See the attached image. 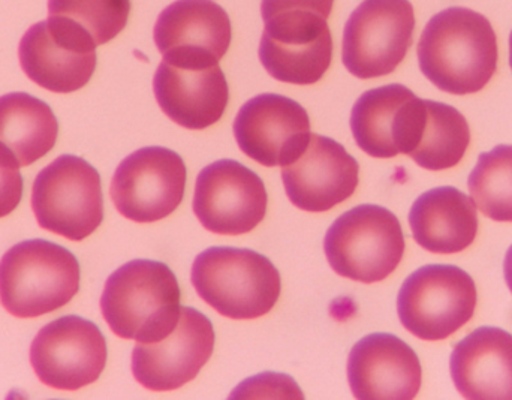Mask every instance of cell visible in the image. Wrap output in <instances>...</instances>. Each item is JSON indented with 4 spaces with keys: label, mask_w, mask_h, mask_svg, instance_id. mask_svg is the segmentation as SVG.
<instances>
[{
    "label": "cell",
    "mask_w": 512,
    "mask_h": 400,
    "mask_svg": "<svg viewBox=\"0 0 512 400\" xmlns=\"http://www.w3.org/2000/svg\"><path fill=\"white\" fill-rule=\"evenodd\" d=\"M161 110L177 125L203 131L228 107L230 87L219 60L191 54H165L153 78Z\"/></svg>",
    "instance_id": "obj_9"
},
{
    "label": "cell",
    "mask_w": 512,
    "mask_h": 400,
    "mask_svg": "<svg viewBox=\"0 0 512 400\" xmlns=\"http://www.w3.org/2000/svg\"><path fill=\"white\" fill-rule=\"evenodd\" d=\"M334 0H262V44L313 45L333 41L328 17Z\"/></svg>",
    "instance_id": "obj_23"
},
{
    "label": "cell",
    "mask_w": 512,
    "mask_h": 400,
    "mask_svg": "<svg viewBox=\"0 0 512 400\" xmlns=\"http://www.w3.org/2000/svg\"><path fill=\"white\" fill-rule=\"evenodd\" d=\"M92 36L72 21L48 17L27 29L18 47L24 74L54 93L83 89L96 69Z\"/></svg>",
    "instance_id": "obj_10"
},
{
    "label": "cell",
    "mask_w": 512,
    "mask_h": 400,
    "mask_svg": "<svg viewBox=\"0 0 512 400\" xmlns=\"http://www.w3.org/2000/svg\"><path fill=\"white\" fill-rule=\"evenodd\" d=\"M107 357V341L99 327L77 315H66L42 327L30 347L36 377L63 392H75L98 381Z\"/></svg>",
    "instance_id": "obj_12"
},
{
    "label": "cell",
    "mask_w": 512,
    "mask_h": 400,
    "mask_svg": "<svg viewBox=\"0 0 512 400\" xmlns=\"http://www.w3.org/2000/svg\"><path fill=\"white\" fill-rule=\"evenodd\" d=\"M212 321L194 308H182L179 323L158 342H137L132 353L135 380L152 392H171L197 378L215 350Z\"/></svg>",
    "instance_id": "obj_14"
},
{
    "label": "cell",
    "mask_w": 512,
    "mask_h": 400,
    "mask_svg": "<svg viewBox=\"0 0 512 400\" xmlns=\"http://www.w3.org/2000/svg\"><path fill=\"white\" fill-rule=\"evenodd\" d=\"M504 275L505 282H507L508 288L512 293V245L508 249L507 255H505L504 261Z\"/></svg>",
    "instance_id": "obj_28"
},
{
    "label": "cell",
    "mask_w": 512,
    "mask_h": 400,
    "mask_svg": "<svg viewBox=\"0 0 512 400\" xmlns=\"http://www.w3.org/2000/svg\"><path fill=\"white\" fill-rule=\"evenodd\" d=\"M477 302V287L469 273L450 264H429L403 282L397 312L412 335L442 341L472 320Z\"/></svg>",
    "instance_id": "obj_7"
},
{
    "label": "cell",
    "mask_w": 512,
    "mask_h": 400,
    "mask_svg": "<svg viewBox=\"0 0 512 400\" xmlns=\"http://www.w3.org/2000/svg\"><path fill=\"white\" fill-rule=\"evenodd\" d=\"M32 209L39 227L81 242L104 221L101 176L83 158L59 156L36 176Z\"/></svg>",
    "instance_id": "obj_6"
},
{
    "label": "cell",
    "mask_w": 512,
    "mask_h": 400,
    "mask_svg": "<svg viewBox=\"0 0 512 400\" xmlns=\"http://www.w3.org/2000/svg\"><path fill=\"white\" fill-rule=\"evenodd\" d=\"M409 225L421 248L433 254H457L477 237V206L453 186L430 189L412 204Z\"/></svg>",
    "instance_id": "obj_20"
},
{
    "label": "cell",
    "mask_w": 512,
    "mask_h": 400,
    "mask_svg": "<svg viewBox=\"0 0 512 400\" xmlns=\"http://www.w3.org/2000/svg\"><path fill=\"white\" fill-rule=\"evenodd\" d=\"M415 93L402 84H388L367 90L355 102L351 129L355 143L373 158L399 155L400 129L409 101Z\"/></svg>",
    "instance_id": "obj_22"
},
{
    "label": "cell",
    "mask_w": 512,
    "mask_h": 400,
    "mask_svg": "<svg viewBox=\"0 0 512 400\" xmlns=\"http://www.w3.org/2000/svg\"><path fill=\"white\" fill-rule=\"evenodd\" d=\"M307 111L294 99L262 93L249 99L234 120L240 150L264 167H286L310 140Z\"/></svg>",
    "instance_id": "obj_15"
},
{
    "label": "cell",
    "mask_w": 512,
    "mask_h": 400,
    "mask_svg": "<svg viewBox=\"0 0 512 400\" xmlns=\"http://www.w3.org/2000/svg\"><path fill=\"white\" fill-rule=\"evenodd\" d=\"M424 105L423 125L409 156L430 171L456 167L471 144L468 120L451 105L427 99H424Z\"/></svg>",
    "instance_id": "obj_24"
},
{
    "label": "cell",
    "mask_w": 512,
    "mask_h": 400,
    "mask_svg": "<svg viewBox=\"0 0 512 400\" xmlns=\"http://www.w3.org/2000/svg\"><path fill=\"white\" fill-rule=\"evenodd\" d=\"M182 156L167 147H143L126 156L111 180V198L120 215L138 224L170 216L186 188Z\"/></svg>",
    "instance_id": "obj_11"
},
{
    "label": "cell",
    "mask_w": 512,
    "mask_h": 400,
    "mask_svg": "<svg viewBox=\"0 0 512 400\" xmlns=\"http://www.w3.org/2000/svg\"><path fill=\"white\" fill-rule=\"evenodd\" d=\"M131 0H48V17L83 27L96 45L113 41L128 24Z\"/></svg>",
    "instance_id": "obj_26"
},
{
    "label": "cell",
    "mask_w": 512,
    "mask_h": 400,
    "mask_svg": "<svg viewBox=\"0 0 512 400\" xmlns=\"http://www.w3.org/2000/svg\"><path fill=\"white\" fill-rule=\"evenodd\" d=\"M324 249L337 275L375 284L399 267L405 254V236L393 212L376 204H361L328 228Z\"/></svg>",
    "instance_id": "obj_5"
},
{
    "label": "cell",
    "mask_w": 512,
    "mask_h": 400,
    "mask_svg": "<svg viewBox=\"0 0 512 400\" xmlns=\"http://www.w3.org/2000/svg\"><path fill=\"white\" fill-rule=\"evenodd\" d=\"M510 65L512 69V32H511V38H510Z\"/></svg>",
    "instance_id": "obj_29"
},
{
    "label": "cell",
    "mask_w": 512,
    "mask_h": 400,
    "mask_svg": "<svg viewBox=\"0 0 512 400\" xmlns=\"http://www.w3.org/2000/svg\"><path fill=\"white\" fill-rule=\"evenodd\" d=\"M421 72L442 92L471 95L498 69V38L480 12L454 6L430 18L418 42Z\"/></svg>",
    "instance_id": "obj_1"
},
{
    "label": "cell",
    "mask_w": 512,
    "mask_h": 400,
    "mask_svg": "<svg viewBox=\"0 0 512 400\" xmlns=\"http://www.w3.org/2000/svg\"><path fill=\"white\" fill-rule=\"evenodd\" d=\"M414 30L409 0H364L343 30V65L361 80L391 74L405 60Z\"/></svg>",
    "instance_id": "obj_8"
},
{
    "label": "cell",
    "mask_w": 512,
    "mask_h": 400,
    "mask_svg": "<svg viewBox=\"0 0 512 400\" xmlns=\"http://www.w3.org/2000/svg\"><path fill=\"white\" fill-rule=\"evenodd\" d=\"M451 378L469 400H512V335L480 327L451 353Z\"/></svg>",
    "instance_id": "obj_18"
},
{
    "label": "cell",
    "mask_w": 512,
    "mask_h": 400,
    "mask_svg": "<svg viewBox=\"0 0 512 400\" xmlns=\"http://www.w3.org/2000/svg\"><path fill=\"white\" fill-rule=\"evenodd\" d=\"M182 293L165 263L134 260L105 282L101 311L113 333L141 344L158 342L179 323Z\"/></svg>",
    "instance_id": "obj_2"
},
{
    "label": "cell",
    "mask_w": 512,
    "mask_h": 400,
    "mask_svg": "<svg viewBox=\"0 0 512 400\" xmlns=\"http://www.w3.org/2000/svg\"><path fill=\"white\" fill-rule=\"evenodd\" d=\"M352 395L360 400H411L423 381L417 353L388 333L364 336L348 360Z\"/></svg>",
    "instance_id": "obj_17"
},
{
    "label": "cell",
    "mask_w": 512,
    "mask_h": 400,
    "mask_svg": "<svg viewBox=\"0 0 512 400\" xmlns=\"http://www.w3.org/2000/svg\"><path fill=\"white\" fill-rule=\"evenodd\" d=\"M261 177L233 159L203 168L195 183L194 212L204 228L222 236L251 233L267 213Z\"/></svg>",
    "instance_id": "obj_13"
},
{
    "label": "cell",
    "mask_w": 512,
    "mask_h": 400,
    "mask_svg": "<svg viewBox=\"0 0 512 400\" xmlns=\"http://www.w3.org/2000/svg\"><path fill=\"white\" fill-rule=\"evenodd\" d=\"M162 54H194L221 60L233 39L225 9L215 0H176L159 14L153 30Z\"/></svg>",
    "instance_id": "obj_19"
},
{
    "label": "cell",
    "mask_w": 512,
    "mask_h": 400,
    "mask_svg": "<svg viewBox=\"0 0 512 400\" xmlns=\"http://www.w3.org/2000/svg\"><path fill=\"white\" fill-rule=\"evenodd\" d=\"M282 179L295 207L310 213L328 212L354 195L360 165L333 138L312 134L304 152L283 167Z\"/></svg>",
    "instance_id": "obj_16"
},
{
    "label": "cell",
    "mask_w": 512,
    "mask_h": 400,
    "mask_svg": "<svg viewBox=\"0 0 512 400\" xmlns=\"http://www.w3.org/2000/svg\"><path fill=\"white\" fill-rule=\"evenodd\" d=\"M198 296L231 320H256L276 306L282 290L279 270L252 249L215 246L192 266Z\"/></svg>",
    "instance_id": "obj_4"
},
{
    "label": "cell",
    "mask_w": 512,
    "mask_h": 400,
    "mask_svg": "<svg viewBox=\"0 0 512 400\" xmlns=\"http://www.w3.org/2000/svg\"><path fill=\"white\" fill-rule=\"evenodd\" d=\"M80 278L71 251L44 239L24 240L0 260V303L14 317H42L77 296Z\"/></svg>",
    "instance_id": "obj_3"
},
{
    "label": "cell",
    "mask_w": 512,
    "mask_h": 400,
    "mask_svg": "<svg viewBox=\"0 0 512 400\" xmlns=\"http://www.w3.org/2000/svg\"><path fill=\"white\" fill-rule=\"evenodd\" d=\"M59 122L47 102L14 92L0 96V143L20 167H29L53 150Z\"/></svg>",
    "instance_id": "obj_21"
},
{
    "label": "cell",
    "mask_w": 512,
    "mask_h": 400,
    "mask_svg": "<svg viewBox=\"0 0 512 400\" xmlns=\"http://www.w3.org/2000/svg\"><path fill=\"white\" fill-rule=\"evenodd\" d=\"M20 165L8 147L0 143V218L11 215L23 198Z\"/></svg>",
    "instance_id": "obj_27"
},
{
    "label": "cell",
    "mask_w": 512,
    "mask_h": 400,
    "mask_svg": "<svg viewBox=\"0 0 512 400\" xmlns=\"http://www.w3.org/2000/svg\"><path fill=\"white\" fill-rule=\"evenodd\" d=\"M475 206L498 222H512V146L501 144L481 153L469 176Z\"/></svg>",
    "instance_id": "obj_25"
}]
</instances>
